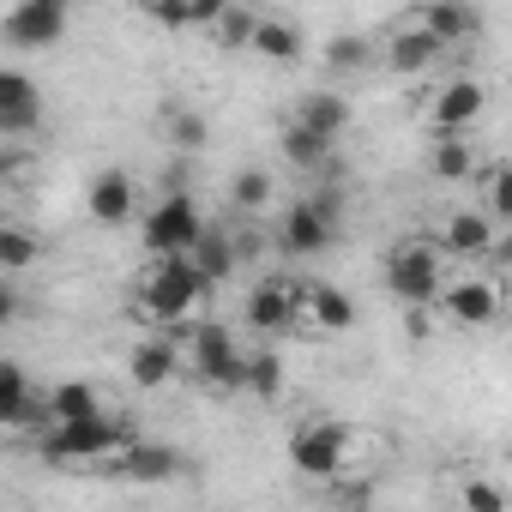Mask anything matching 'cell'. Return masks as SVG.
<instances>
[{"instance_id":"obj_1","label":"cell","mask_w":512,"mask_h":512,"mask_svg":"<svg viewBox=\"0 0 512 512\" xmlns=\"http://www.w3.org/2000/svg\"><path fill=\"white\" fill-rule=\"evenodd\" d=\"M211 302V284L199 278V266L187 260V253H157V266L145 272V284H139V314L151 320V326H181V320H193L199 308Z\"/></svg>"},{"instance_id":"obj_2","label":"cell","mask_w":512,"mask_h":512,"mask_svg":"<svg viewBox=\"0 0 512 512\" xmlns=\"http://www.w3.org/2000/svg\"><path fill=\"white\" fill-rule=\"evenodd\" d=\"M133 434H139L133 422H121V416H109V410H91V416L49 422L43 440H37V452H43L49 464H97V458H115Z\"/></svg>"},{"instance_id":"obj_3","label":"cell","mask_w":512,"mask_h":512,"mask_svg":"<svg viewBox=\"0 0 512 512\" xmlns=\"http://www.w3.org/2000/svg\"><path fill=\"white\" fill-rule=\"evenodd\" d=\"M440 284H446V260H440V247L434 241H398L392 253H386V290L404 302V308H434V296H440Z\"/></svg>"},{"instance_id":"obj_4","label":"cell","mask_w":512,"mask_h":512,"mask_svg":"<svg viewBox=\"0 0 512 512\" xmlns=\"http://www.w3.org/2000/svg\"><path fill=\"white\" fill-rule=\"evenodd\" d=\"M290 464H296V476H308V482H338L344 470H350V428L344 422H302L296 434H290Z\"/></svg>"},{"instance_id":"obj_5","label":"cell","mask_w":512,"mask_h":512,"mask_svg":"<svg viewBox=\"0 0 512 512\" xmlns=\"http://www.w3.org/2000/svg\"><path fill=\"white\" fill-rule=\"evenodd\" d=\"M187 368L217 386V392H241V344L223 320H199L193 338H187Z\"/></svg>"},{"instance_id":"obj_6","label":"cell","mask_w":512,"mask_h":512,"mask_svg":"<svg viewBox=\"0 0 512 512\" xmlns=\"http://www.w3.org/2000/svg\"><path fill=\"white\" fill-rule=\"evenodd\" d=\"M199 229H205V217H199L193 193H163V199L139 217V241L151 247V260H157V253H187V247L199 241Z\"/></svg>"},{"instance_id":"obj_7","label":"cell","mask_w":512,"mask_h":512,"mask_svg":"<svg viewBox=\"0 0 512 512\" xmlns=\"http://www.w3.org/2000/svg\"><path fill=\"white\" fill-rule=\"evenodd\" d=\"M67 25H73V0H19L7 25H0V37L13 49H55L67 37Z\"/></svg>"},{"instance_id":"obj_8","label":"cell","mask_w":512,"mask_h":512,"mask_svg":"<svg viewBox=\"0 0 512 512\" xmlns=\"http://www.w3.org/2000/svg\"><path fill=\"white\" fill-rule=\"evenodd\" d=\"M241 320H247L253 332H266V338H278V332H296V326H302L296 284H290V278H278V272H266L260 284L247 290V302H241Z\"/></svg>"},{"instance_id":"obj_9","label":"cell","mask_w":512,"mask_h":512,"mask_svg":"<svg viewBox=\"0 0 512 512\" xmlns=\"http://www.w3.org/2000/svg\"><path fill=\"white\" fill-rule=\"evenodd\" d=\"M482 109H488V85L482 79H446V91L428 109V127H434V139H458V133H470L482 121Z\"/></svg>"},{"instance_id":"obj_10","label":"cell","mask_w":512,"mask_h":512,"mask_svg":"<svg viewBox=\"0 0 512 512\" xmlns=\"http://www.w3.org/2000/svg\"><path fill=\"white\" fill-rule=\"evenodd\" d=\"M37 127H43V91H37V79L19 73V67H0V133L25 139Z\"/></svg>"},{"instance_id":"obj_11","label":"cell","mask_w":512,"mask_h":512,"mask_svg":"<svg viewBox=\"0 0 512 512\" xmlns=\"http://www.w3.org/2000/svg\"><path fill=\"white\" fill-rule=\"evenodd\" d=\"M85 211H91V223H103V229L133 223V211H139L133 175H127V169H97V181H91V193H85Z\"/></svg>"},{"instance_id":"obj_12","label":"cell","mask_w":512,"mask_h":512,"mask_svg":"<svg viewBox=\"0 0 512 512\" xmlns=\"http://www.w3.org/2000/svg\"><path fill=\"white\" fill-rule=\"evenodd\" d=\"M434 302L446 308V320H452V326H494V320H500V290H494L488 278L440 284V296H434Z\"/></svg>"},{"instance_id":"obj_13","label":"cell","mask_w":512,"mask_h":512,"mask_svg":"<svg viewBox=\"0 0 512 512\" xmlns=\"http://www.w3.org/2000/svg\"><path fill=\"white\" fill-rule=\"evenodd\" d=\"M0 428H49V404L19 362H0Z\"/></svg>"},{"instance_id":"obj_14","label":"cell","mask_w":512,"mask_h":512,"mask_svg":"<svg viewBox=\"0 0 512 512\" xmlns=\"http://www.w3.org/2000/svg\"><path fill=\"white\" fill-rule=\"evenodd\" d=\"M332 241H338V229H332L308 199H296V205L278 217V247H284V253H296V260H320Z\"/></svg>"},{"instance_id":"obj_15","label":"cell","mask_w":512,"mask_h":512,"mask_svg":"<svg viewBox=\"0 0 512 512\" xmlns=\"http://www.w3.org/2000/svg\"><path fill=\"white\" fill-rule=\"evenodd\" d=\"M416 25H422L440 49H458V43H470V37L482 31V13L470 7V0H428V7L416 13Z\"/></svg>"},{"instance_id":"obj_16","label":"cell","mask_w":512,"mask_h":512,"mask_svg":"<svg viewBox=\"0 0 512 512\" xmlns=\"http://www.w3.org/2000/svg\"><path fill=\"white\" fill-rule=\"evenodd\" d=\"M440 247L452 253V260H488V253L500 247V229L488 223V211H452L446 229H440Z\"/></svg>"},{"instance_id":"obj_17","label":"cell","mask_w":512,"mask_h":512,"mask_svg":"<svg viewBox=\"0 0 512 512\" xmlns=\"http://www.w3.org/2000/svg\"><path fill=\"white\" fill-rule=\"evenodd\" d=\"M187 260H193V266H199V278H205V284L217 290V284H229V272L241 266V241H235L229 229L205 223V229H199V241L187 247Z\"/></svg>"},{"instance_id":"obj_18","label":"cell","mask_w":512,"mask_h":512,"mask_svg":"<svg viewBox=\"0 0 512 512\" xmlns=\"http://www.w3.org/2000/svg\"><path fill=\"white\" fill-rule=\"evenodd\" d=\"M296 302H302V320L320 326V332H350L356 326V302L338 284H296Z\"/></svg>"},{"instance_id":"obj_19","label":"cell","mask_w":512,"mask_h":512,"mask_svg":"<svg viewBox=\"0 0 512 512\" xmlns=\"http://www.w3.org/2000/svg\"><path fill=\"white\" fill-rule=\"evenodd\" d=\"M175 368H181L175 338H145V344H133V356H127V380H133L139 392H163V386L175 380Z\"/></svg>"},{"instance_id":"obj_20","label":"cell","mask_w":512,"mask_h":512,"mask_svg":"<svg viewBox=\"0 0 512 512\" xmlns=\"http://www.w3.org/2000/svg\"><path fill=\"white\" fill-rule=\"evenodd\" d=\"M440 55H446V49H440V43H434V37L416 25V19H410V25H398V31L386 37V67H392V73H404V79L428 73Z\"/></svg>"},{"instance_id":"obj_21","label":"cell","mask_w":512,"mask_h":512,"mask_svg":"<svg viewBox=\"0 0 512 512\" xmlns=\"http://www.w3.org/2000/svg\"><path fill=\"white\" fill-rule=\"evenodd\" d=\"M115 458H121L115 470H121L127 482H169V476L181 470L175 446H151V440H139V434H133V440H127V446H121Z\"/></svg>"},{"instance_id":"obj_22","label":"cell","mask_w":512,"mask_h":512,"mask_svg":"<svg viewBox=\"0 0 512 512\" xmlns=\"http://www.w3.org/2000/svg\"><path fill=\"white\" fill-rule=\"evenodd\" d=\"M332 145H338V139H326V133H314V127H302V121H284V133H278L284 163L302 169V175H320V169L332 163Z\"/></svg>"},{"instance_id":"obj_23","label":"cell","mask_w":512,"mask_h":512,"mask_svg":"<svg viewBox=\"0 0 512 512\" xmlns=\"http://www.w3.org/2000/svg\"><path fill=\"white\" fill-rule=\"evenodd\" d=\"M247 49L260 55V61H278V67H290V61H302V31L290 25V19H253V37H247Z\"/></svg>"},{"instance_id":"obj_24","label":"cell","mask_w":512,"mask_h":512,"mask_svg":"<svg viewBox=\"0 0 512 512\" xmlns=\"http://www.w3.org/2000/svg\"><path fill=\"white\" fill-rule=\"evenodd\" d=\"M374 37L368 31H332L326 37V49H320V61H326V73H338V79H350V73H368L374 67Z\"/></svg>"},{"instance_id":"obj_25","label":"cell","mask_w":512,"mask_h":512,"mask_svg":"<svg viewBox=\"0 0 512 512\" xmlns=\"http://www.w3.org/2000/svg\"><path fill=\"white\" fill-rule=\"evenodd\" d=\"M290 121H302V127H314V133H326V139H338L344 127H350V97L344 91H308L302 103H296V115Z\"/></svg>"},{"instance_id":"obj_26","label":"cell","mask_w":512,"mask_h":512,"mask_svg":"<svg viewBox=\"0 0 512 512\" xmlns=\"http://www.w3.org/2000/svg\"><path fill=\"white\" fill-rule=\"evenodd\" d=\"M428 169H434V181H476L482 157H476V151H470V139L458 133V139H434V157H428Z\"/></svg>"},{"instance_id":"obj_27","label":"cell","mask_w":512,"mask_h":512,"mask_svg":"<svg viewBox=\"0 0 512 512\" xmlns=\"http://www.w3.org/2000/svg\"><path fill=\"white\" fill-rule=\"evenodd\" d=\"M43 404H49V422H67V416H91V410H103V392H97L91 380H61V386L43 392Z\"/></svg>"},{"instance_id":"obj_28","label":"cell","mask_w":512,"mask_h":512,"mask_svg":"<svg viewBox=\"0 0 512 512\" xmlns=\"http://www.w3.org/2000/svg\"><path fill=\"white\" fill-rule=\"evenodd\" d=\"M229 205H235V211H247V217L272 211V169H260V163L235 169V181H229Z\"/></svg>"},{"instance_id":"obj_29","label":"cell","mask_w":512,"mask_h":512,"mask_svg":"<svg viewBox=\"0 0 512 512\" xmlns=\"http://www.w3.org/2000/svg\"><path fill=\"white\" fill-rule=\"evenodd\" d=\"M241 392H253V398H278V392H284V362H278V350L241 356Z\"/></svg>"},{"instance_id":"obj_30","label":"cell","mask_w":512,"mask_h":512,"mask_svg":"<svg viewBox=\"0 0 512 512\" xmlns=\"http://www.w3.org/2000/svg\"><path fill=\"white\" fill-rule=\"evenodd\" d=\"M43 260V241L25 223H0V272H31Z\"/></svg>"},{"instance_id":"obj_31","label":"cell","mask_w":512,"mask_h":512,"mask_svg":"<svg viewBox=\"0 0 512 512\" xmlns=\"http://www.w3.org/2000/svg\"><path fill=\"white\" fill-rule=\"evenodd\" d=\"M476 181L488 187V205H482V211H488V223H494V229H506V223H512V169H506V163H482V169H476Z\"/></svg>"},{"instance_id":"obj_32","label":"cell","mask_w":512,"mask_h":512,"mask_svg":"<svg viewBox=\"0 0 512 512\" xmlns=\"http://www.w3.org/2000/svg\"><path fill=\"white\" fill-rule=\"evenodd\" d=\"M253 19H260V13H247L241 0H229V7L211 19V43H217V49H247V37H253Z\"/></svg>"},{"instance_id":"obj_33","label":"cell","mask_w":512,"mask_h":512,"mask_svg":"<svg viewBox=\"0 0 512 512\" xmlns=\"http://www.w3.org/2000/svg\"><path fill=\"white\" fill-rule=\"evenodd\" d=\"M163 133H169V145H175V151H199V145H205V115L175 109V115L163 121Z\"/></svg>"},{"instance_id":"obj_34","label":"cell","mask_w":512,"mask_h":512,"mask_svg":"<svg viewBox=\"0 0 512 512\" xmlns=\"http://www.w3.org/2000/svg\"><path fill=\"white\" fill-rule=\"evenodd\" d=\"M464 512H506V488H494V482H464Z\"/></svg>"},{"instance_id":"obj_35","label":"cell","mask_w":512,"mask_h":512,"mask_svg":"<svg viewBox=\"0 0 512 512\" xmlns=\"http://www.w3.org/2000/svg\"><path fill=\"white\" fill-rule=\"evenodd\" d=\"M145 13H151L157 25H169V31H187V25H193V7H187V0H145Z\"/></svg>"},{"instance_id":"obj_36","label":"cell","mask_w":512,"mask_h":512,"mask_svg":"<svg viewBox=\"0 0 512 512\" xmlns=\"http://www.w3.org/2000/svg\"><path fill=\"white\" fill-rule=\"evenodd\" d=\"M13 320H19V290L0 278V326H13Z\"/></svg>"},{"instance_id":"obj_37","label":"cell","mask_w":512,"mask_h":512,"mask_svg":"<svg viewBox=\"0 0 512 512\" xmlns=\"http://www.w3.org/2000/svg\"><path fill=\"white\" fill-rule=\"evenodd\" d=\"M163 193H187V163H163Z\"/></svg>"},{"instance_id":"obj_38","label":"cell","mask_w":512,"mask_h":512,"mask_svg":"<svg viewBox=\"0 0 512 512\" xmlns=\"http://www.w3.org/2000/svg\"><path fill=\"white\" fill-rule=\"evenodd\" d=\"M404 332H410V338H428V332H434L428 308H404Z\"/></svg>"},{"instance_id":"obj_39","label":"cell","mask_w":512,"mask_h":512,"mask_svg":"<svg viewBox=\"0 0 512 512\" xmlns=\"http://www.w3.org/2000/svg\"><path fill=\"white\" fill-rule=\"evenodd\" d=\"M187 7H193V25H211V19L229 7V0H187Z\"/></svg>"},{"instance_id":"obj_40","label":"cell","mask_w":512,"mask_h":512,"mask_svg":"<svg viewBox=\"0 0 512 512\" xmlns=\"http://www.w3.org/2000/svg\"><path fill=\"white\" fill-rule=\"evenodd\" d=\"M19 175V151H0V187H7Z\"/></svg>"}]
</instances>
